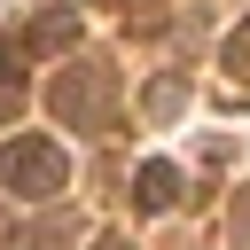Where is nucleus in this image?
Segmentation results:
<instances>
[{
  "label": "nucleus",
  "mask_w": 250,
  "mask_h": 250,
  "mask_svg": "<svg viewBox=\"0 0 250 250\" xmlns=\"http://www.w3.org/2000/svg\"><path fill=\"white\" fill-rule=\"evenodd\" d=\"M47 109H55L62 125L102 133L109 109H117V70H109V62H62V78L47 86Z\"/></svg>",
  "instance_id": "f257e3e1"
},
{
  "label": "nucleus",
  "mask_w": 250,
  "mask_h": 250,
  "mask_svg": "<svg viewBox=\"0 0 250 250\" xmlns=\"http://www.w3.org/2000/svg\"><path fill=\"white\" fill-rule=\"evenodd\" d=\"M62 180H70V156H62V141H39V133H23V141H8V148H0V188H8V195H23V203H47V195H62Z\"/></svg>",
  "instance_id": "f03ea898"
},
{
  "label": "nucleus",
  "mask_w": 250,
  "mask_h": 250,
  "mask_svg": "<svg viewBox=\"0 0 250 250\" xmlns=\"http://www.w3.org/2000/svg\"><path fill=\"white\" fill-rule=\"evenodd\" d=\"M133 203H141V211H172V203H180V164L148 156V164L133 172Z\"/></svg>",
  "instance_id": "7ed1b4c3"
},
{
  "label": "nucleus",
  "mask_w": 250,
  "mask_h": 250,
  "mask_svg": "<svg viewBox=\"0 0 250 250\" xmlns=\"http://www.w3.org/2000/svg\"><path fill=\"white\" fill-rule=\"evenodd\" d=\"M141 109H148V117H156V125H172V117H180V109H188V78H172V70H164V78H156V86H148V94H141Z\"/></svg>",
  "instance_id": "20e7f679"
},
{
  "label": "nucleus",
  "mask_w": 250,
  "mask_h": 250,
  "mask_svg": "<svg viewBox=\"0 0 250 250\" xmlns=\"http://www.w3.org/2000/svg\"><path fill=\"white\" fill-rule=\"evenodd\" d=\"M70 39H78V16H70V8L31 23V55H55V47H70Z\"/></svg>",
  "instance_id": "39448f33"
},
{
  "label": "nucleus",
  "mask_w": 250,
  "mask_h": 250,
  "mask_svg": "<svg viewBox=\"0 0 250 250\" xmlns=\"http://www.w3.org/2000/svg\"><path fill=\"white\" fill-rule=\"evenodd\" d=\"M227 70L250 86V23H234V31H227Z\"/></svg>",
  "instance_id": "423d86ee"
},
{
  "label": "nucleus",
  "mask_w": 250,
  "mask_h": 250,
  "mask_svg": "<svg viewBox=\"0 0 250 250\" xmlns=\"http://www.w3.org/2000/svg\"><path fill=\"white\" fill-rule=\"evenodd\" d=\"M16 109H23V78H0V125H8Z\"/></svg>",
  "instance_id": "0eeeda50"
},
{
  "label": "nucleus",
  "mask_w": 250,
  "mask_h": 250,
  "mask_svg": "<svg viewBox=\"0 0 250 250\" xmlns=\"http://www.w3.org/2000/svg\"><path fill=\"white\" fill-rule=\"evenodd\" d=\"M234 234H242V242H250V188H242V195H234Z\"/></svg>",
  "instance_id": "6e6552de"
},
{
  "label": "nucleus",
  "mask_w": 250,
  "mask_h": 250,
  "mask_svg": "<svg viewBox=\"0 0 250 250\" xmlns=\"http://www.w3.org/2000/svg\"><path fill=\"white\" fill-rule=\"evenodd\" d=\"M94 250H133V242H125V234H102V242H94Z\"/></svg>",
  "instance_id": "1a4fd4ad"
}]
</instances>
